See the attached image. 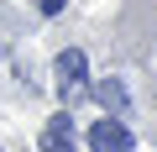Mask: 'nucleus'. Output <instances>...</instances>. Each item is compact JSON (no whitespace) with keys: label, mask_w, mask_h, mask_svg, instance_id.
<instances>
[{"label":"nucleus","mask_w":157,"mask_h":152,"mask_svg":"<svg viewBox=\"0 0 157 152\" xmlns=\"http://www.w3.org/2000/svg\"><path fill=\"white\" fill-rule=\"evenodd\" d=\"M84 68H89V58L78 53V47H68V53H58V63H52V73H58V95H63V100H73L78 89H84Z\"/></svg>","instance_id":"obj_1"},{"label":"nucleus","mask_w":157,"mask_h":152,"mask_svg":"<svg viewBox=\"0 0 157 152\" xmlns=\"http://www.w3.org/2000/svg\"><path fill=\"white\" fill-rule=\"evenodd\" d=\"M73 147H78V136H73L68 115H52V121L42 126V152H73Z\"/></svg>","instance_id":"obj_3"},{"label":"nucleus","mask_w":157,"mask_h":152,"mask_svg":"<svg viewBox=\"0 0 157 152\" xmlns=\"http://www.w3.org/2000/svg\"><path fill=\"white\" fill-rule=\"evenodd\" d=\"M42 11H47V16H58V11H63V0H42Z\"/></svg>","instance_id":"obj_5"},{"label":"nucleus","mask_w":157,"mask_h":152,"mask_svg":"<svg viewBox=\"0 0 157 152\" xmlns=\"http://www.w3.org/2000/svg\"><path fill=\"white\" fill-rule=\"evenodd\" d=\"M89 147L94 152H136V142H131V131L121 121H94L89 126Z\"/></svg>","instance_id":"obj_2"},{"label":"nucleus","mask_w":157,"mask_h":152,"mask_svg":"<svg viewBox=\"0 0 157 152\" xmlns=\"http://www.w3.org/2000/svg\"><path fill=\"white\" fill-rule=\"evenodd\" d=\"M94 100H100L110 115H121V110H126V89H121L115 79H100V84H94Z\"/></svg>","instance_id":"obj_4"}]
</instances>
